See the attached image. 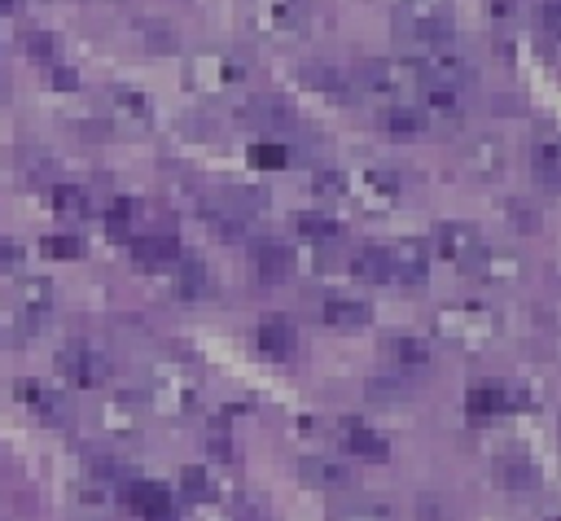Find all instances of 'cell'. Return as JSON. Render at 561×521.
<instances>
[{
    "label": "cell",
    "instance_id": "obj_1",
    "mask_svg": "<svg viewBox=\"0 0 561 521\" xmlns=\"http://www.w3.org/2000/svg\"><path fill=\"white\" fill-rule=\"evenodd\" d=\"M434 333L460 350H486L500 337V315L482 302H451L434 315Z\"/></svg>",
    "mask_w": 561,
    "mask_h": 521
},
{
    "label": "cell",
    "instance_id": "obj_2",
    "mask_svg": "<svg viewBox=\"0 0 561 521\" xmlns=\"http://www.w3.org/2000/svg\"><path fill=\"white\" fill-rule=\"evenodd\" d=\"M451 26H456L451 0H399V9H394V31H399V39H408V44H416V48L447 44Z\"/></svg>",
    "mask_w": 561,
    "mask_h": 521
},
{
    "label": "cell",
    "instance_id": "obj_3",
    "mask_svg": "<svg viewBox=\"0 0 561 521\" xmlns=\"http://www.w3.org/2000/svg\"><path fill=\"white\" fill-rule=\"evenodd\" d=\"M412 66H416V79H421V92H465L473 79H478V70H473V61L465 57V53H456V48H447V44H430V48H421V57H412Z\"/></svg>",
    "mask_w": 561,
    "mask_h": 521
},
{
    "label": "cell",
    "instance_id": "obj_4",
    "mask_svg": "<svg viewBox=\"0 0 561 521\" xmlns=\"http://www.w3.org/2000/svg\"><path fill=\"white\" fill-rule=\"evenodd\" d=\"M197 398H202V385H197V372H188L184 363H153L149 372V403L162 412V416H193L197 412Z\"/></svg>",
    "mask_w": 561,
    "mask_h": 521
},
{
    "label": "cell",
    "instance_id": "obj_5",
    "mask_svg": "<svg viewBox=\"0 0 561 521\" xmlns=\"http://www.w3.org/2000/svg\"><path fill=\"white\" fill-rule=\"evenodd\" d=\"M351 74L359 79L364 92H377L386 101H412V92H421L416 66L403 57H364V61H355Z\"/></svg>",
    "mask_w": 561,
    "mask_h": 521
},
{
    "label": "cell",
    "instance_id": "obj_6",
    "mask_svg": "<svg viewBox=\"0 0 561 521\" xmlns=\"http://www.w3.org/2000/svg\"><path fill=\"white\" fill-rule=\"evenodd\" d=\"M245 74H250L245 61L232 57V53H197V57H188V83H193L197 92H210V96L241 88Z\"/></svg>",
    "mask_w": 561,
    "mask_h": 521
},
{
    "label": "cell",
    "instance_id": "obj_7",
    "mask_svg": "<svg viewBox=\"0 0 561 521\" xmlns=\"http://www.w3.org/2000/svg\"><path fill=\"white\" fill-rule=\"evenodd\" d=\"M57 368H61V377H66L70 385H79V390H101V385L110 381V359H105L88 337L66 341V346L57 350Z\"/></svg>",
    "mask_w": 561,
    "mask_h": 521
},
{
    "label": "cell",
    "instance_id": "obj_8",
    "mask_svg": "<svg viewBox=\"0 0 561 521\" xmlns=\"http://www.w3.org/2000/svg\"><path fill=\"white\" fill-rule=\"evenodd\" d=\"M250 22L254 31L272 39H294L307 31V4L302 0H250Z\"/></svg>",
    "mask_w": 561,
    "mask_h": 521
},
{
    "label": "cell",
    "instance_id": "obj_9",
    "mask_svg": "<svg viewBox=\"0 0 561 521\" xmlns=\"http://www.w3.org/2000/svg\"><path fill=\"white\" fill-rule=\"evenodd\" d=\"M399 197H403V184H399V175L386 171V166H364V171L351 175V201H359V206L373 210V215L394 210Z\"/></svg>",
    "mask_w": 561,
    "mask_h": 521
},
{
    "label": "cell",
    "instance_id": "obj_10",
    "mask_svg": "<svg viewBox=\"0 0 561 521\" xmlns=\"http://www.w3.org/2000/svg\"><path fill=\"white\" fill-rule=\"evenodd\" d=\"M465 407H469V416H478V420L508 416V412L526 407V390H522V385H508V381H478V385H469Z\"/></svg>",
    "mask_w": 561,
    "mask_h": 521
},
{
    "label": "cell",
    "instance_id": "obj_11",
    "mask_svg": "<svg viewBox=\"0 0 561 521\" xmlns=\"http://www.w3.org/2000/svg\"><path fill=\"white\" fill-rule=\"evenodd\" d=\"M386 258H390V285H403V289L425 285V276H430V245L425 241H416V236L390 241Z\"/></svg>",
    "mask_w": 561,
    "mask_h": 521
},
{
    "label": "cell",
    "instance_id": "obj_12",
    "mask_svg": "<svg viewBox=\"0 0 561 521\" xmlns=\"http://www.w3.org/2000/svg\"><path fill=\"white\" fill-rule=\"evenodd\" d=\"M18 398H22V407L35 416V420H44V425H53V429H66L70 425V403H66V394L61 390H53L48 381H18Z\"/></svg>",
    "mask_w": 561,
    "mask_h": 521
},
{
    "label": "cell",
    "instance_id": "obj_13",
    "mask_svg": "<svg viewBox=\"0 0 561 521\" xmlns=\"http://www.w3.org/2000/svg\"><path fill=\"white\" fill-rule=\"evenodd\" d=\"M465 171H469L473 180H482V184L500 180V175L508 171V144H504L500 136H491V131L473 136V140L465 144Z\"/></svg>",
    "mask_w": 561,
    "mask_h": 521
},
{
    "label": "cell",
    "instance_id": "obj_14",
    "mask_svg": "<svg viewBox=\"0 0 561 521\" xmlns=\"http://www.w3.org/2000/svg\"><path fill=\"white\" fill-rule=\"evenodd\" d=\"M105 109H110V118H114L118 127H127V131H149V127H153V101H149L140 88H127V83L110 88Z\"/></svg>",
    "mask_w": 561,
    "mask_h": 521
},
{
    "label": "cell",
    "instance_id": "obj_15",
    "mask_svg": "<svg viewBox=\"0 0 561 521\" xmlns=\"http://www.w3.org/2000/svg\"><path fill=\"white\" fill-rule=\"evenodd\" d=\"M482 245H486L482 232H478L473 223H465V219H447V223L434 228V250H438L447 263H456V267H465Z\"/></svg>",
    "mask_w": 561,
    "mask_h": 521
},
{
    "label": "cell",
    "instance_id": "obj_16",
    "mask_svg": "<svg viewBox=\"0 0 561 521\" xmlns=\"http://www.w3.org/2000/svg\"><path fill=\"white\" fill-rule=\"evenodd\" d=\"M118 495L140 512V521H175V495L162 482L140 477V482H127Z\"/></svg>",
    "mask_w": 561,
    "mask_h": 521
},
{
    "label": "cell",
    "instance_id": "obj_17",
    "mask_svg": "<svg viewBox=\"0 0 561 521\" xmlns=\"http://www.w3.org/2000/svg\"><path fill=\"white\" fill-rule=\"evenodd\" d=\"M460 271H469V276H478V280H486V285H517V280L526 276V267H522L517 254H508V250H491V245H482Z\"/></svg>",
    "mask_w": 561,
    "mask_h": 521
},
{
    "label": "cell",
    "instance_id": "obj_18",
    "mask_svg": "<svg viewBox=\"0 0 561 521\" xmlns=\"http://www.w3.org/2000/svg\"><path fill=\"white\" fill-rule=\"evenodd\" d=\"M18 306H22L26 328H39V324L57 311V285H53L48 276H22V285H18Z\"/></svg>",
    "mask_w": 561,
    "mask_h": 521
},
{
    "label": "cell",
    "instance_id": "obj_19",
    "mask_svg": "<svg viewBox=\"0 0 561 521\" xmlns=\"http://www.w3.org/2000/svg\"><path fill=\"white\" fill-rule=\"evenodd\" d=\"M337 442H342V451L346 455H355V460H386L390 455V442H386V433L381 429H373V425H364V420H342L337 425Z\"/></svg>",
    "mask_w": 561,
    "mask_h": 521
},
{
    "label": "cell",
    "instance_id": "obj_20",
    "mask_svg": "<svg viewBox=\"0 0 561 521\" xmlns=\"http://www.w3.org/2000/svg\"><path fill=\"white\" fill-rule=\"evenodd\" d=\"M530 175L539 188L561 193V136L557 131H539L530 140Z\"/></svg>",
    "mask_w": 561,
    "mask_h": 521
},
{
    "label": "cell",
    "instance_id": "obj_21",
    "mask_svg": "<svg viewBox=\"0 0 561 521\" xmlns=\"http://www.w3.org/2000/svg\"><path fill=\"white\" fill-rule=\"evenodd\" d=\"M131 258L145 271H162L180 258V241L171 232H140V236H131Z\"/></svg>",
    "mask_w": 561,
    "mask_h": 521
},
{
    "label": "cell",
    "instance_id": "obj_22",
    "mask_svg": "<svg viewBox=\"0 0 561 521\" xmlns=\"http://www.w3.org/2000/svg\"><path fill=\"white\" fill-rule=\"evenodd\" d=\"M171 289H175V298H184V302L210 298V271H206V263H202L197 254H180V258L171 263Z\"/></svg>",
    "mask_w": 561,
    "mask_h": 521
},
{
    "label": "cell",
    "instance_id": "obj_23",
    "mask_svg": "<svg viewBox=\"0 0 561 521\" xmlns=\"http://www.w3.org/2000/svg\"><path fill=\"white\" fill-rule=\"evenodd\" d=\"M377 123H381L386 136H399V140H412V136H425L430 131V118H425L421 101H390Z\"/></svg>",
    "mask_w": 561,
    "mask_h": 521
},
{
    "label": "cell",
    "instance_id": "obj_24",
    "mask_svg": "<svg viewBox=\"0 0 561 521\" xmlns=\"http://www.w3.org/2000/svg\"><path fill=\"white\" fill-rule=\"evenodd\" d=\"M320 320H324L329 328L351 333V328H364V324L373 320V306H368L364 298H351V293H329V298L320 302Z\"/></svg>",
    "mask_w": 561,
    "mask_h": 521
},
{
    "label": "cell",
    "instance_id": "obj_25",
    "mask_svg": "<svg viewBox=\"0 0 561 521\" xmlns=\"http://www.w3.org/2000/svg\"><path fill=\"white\" fill-rule=\"evenodd\" d=\"M254 341L267 359H294L298 355V333L285 315H263L259 328H254Z\"/></svg>",
    "mask_w": 561,
    "mask_h": 521
},
{
    "label": "cell",
    "instance_id": "obj_26",
    "mask_svg": "<svg viewBox=\"0 0 561 521\" xmlns=\"http://www.w3.org/2000/svg\"><path fill=\"white\" fill-rule=\"evenodd\" d=\"M386 359L399 368V372H421L430 368V341L416 337V333H394L386 341Z\"/></svg>",
    "mask_w": 561,
    "mask_h": 521
},
{
    "label": "cell",
    "instance_id": "obj_27",
    "mask_svg": "<svg viewBox=\"0 0 561 521\" xmlns=\"http://www.w3.org/2000/svg\"><path fill=\"white\" fill-rule=\"evenodd\" d=\"M302 477H307L311 486H324V490H342V486H351V468L337 464V460H324V455L302 460Z\"/></svg>",
    "mask_w": 561,
    "mask_h": 521
},
{
    "label": "cell",
    "instance_id": "obj_28",
    "mask_svg": "<svg viewBox=\"0 0 561 521\" xmlns=\"http://www.w3.org/2000/svg\"><path fill=\"white\" fill-rule=\"evenodd\" d=\"M351 271L368 285H390V258H386V245H364L355 258H351Z\"/></svg>",
    "mask_w": 561,
    "mask_h": 521
},
{
    "label": "cell",
    "instance_id": "obj_29",
    "mask_svg": "<svg viewBox=\"0 0 561 521\" xmlns=\"http://www.w3.org/2000/svg\"><path fill=\"white\" fill-rule=\"evenodd\" d=\"M302 79H307L311 88L329 92V96H346V88H351V74L337 70L333 61H307V66H302Z\"/></svg>",
    "mask_w": 561,
    "mask_h": 521
},
{
    "label": "cell",
    "instance_id": "obj_30",
    "mask_svg": "<svg viewBox=\"0 0 561 521\" xmlns=\"http://www.w3.org/2000/svg\"><path fill=\"white\" fill-rule=\"evenodd\" d=\"M329 521H394V508L386 499H351V503H337Z\"/></svg>",
    "mask_w": 561,
    "mask_h": 521
},
{
    "label": "cell",
    "instance_id": "obj_31",
    "mask_svg": "<svg viewBox=\"0 0 561 521\" xmlns=\"http://www.w3.org/2000/svg\"><path fill=\"white\" fill-rule=\"evenodd\" d=\"M254 258H259V276H263L267 285H276V280H285V276L294 271V258H289V250H285L280 241H263Z\"/></svg>",
    "mask_w": 561,
    "mask_h": 521
},
{
    "label": "cell",
    "instance_id": "obj_32",
    "mask_svg": "<svg viewBox=\"0 0 561 521\" xmlns=\"http://www.w3.org/2000/svg\"><path fill=\"white\" fill-rule=\"evenodd\" d=\"M48 197H53L57 219H70V223L88 219V188H79V184H57Z\"/></svg>",
    "mask_w": 561,
    "mask_h": 521
},
{
    "label": "cell",
    "instance_id": "obj_33",
    "mask_svg": "<svg viewBox=\"0 0 561 521\" xmlns=\"http://www.w3.org/2000/svg\"><path fill=\"white\" fill-rule=\"evenodd\" d=\"M101 219H105V228H110L114 236H127V232L136 228V219H140V206H136L131 197H110L105 210H101Z\"/></svg>",
    "mask_w": 561,
    "mask_h": 521
},
{
    "label": "cell",
    "instance_id": "obj_34",
    "mask_svg": "<svg viewBox=\"0 0 561 521\" xmlns=\"http://www.w3.org/2000/svg\"><path fill=\"white\" fill-rule=\"evenodd\" d=\"M311 193H316L320 201H342V197H351V175H342V171H333V166H320V171L311 175Z\"/></svg>",
    "mask_w": 561,
    "mask_h": 521
},
{
    "label": "cell",
    "instance_id": "obj_35",
    "mask_svg": "<svg viewBox=\"0 0 561 521\" xmlns=\"http://www.w3.org/2000/svg\"><path fill=\"white\" fill-rule=\"evenodd\" d=\"M294 228H298V236H307V241H316V245L337 241V223H333L329 215H320V210H302V215H294Z\"/></svg>",
    "mask_w": 561,
    "mask_h": 521
},
{
    "label": "cell",
    "instance_id": "obj_36",
    "mask_svg": "<svg viewBox=\"0 0 561 521\" xmlns=\"http://www.w3.org/2000/svg\"><path fill=\"white\" fill-rule=\"evenodd\" d=\"M136 420H140V407H136L131 394H118V398L105 407V429H114V433H131Z\"/></svg>",
    "mask_w": 561,
    "mask_h": 521
},
{
    "label": "cell",
    "instance_id": "obj_37",
    "mask_svg": "<svg viewBox=\"0 0 561 521\" xmlns=\"http://www.w3.org/2000/svg\"><path fill=\"white\" fill-rule=\"evenodd\" d=\"M180 495H184V499H193V503H206V499L215 495L210 473H206V468H197V464L180 468Z\"/></svg>",
    "mask_w": 561,
    "mask_h": 521
},
{
    "label": "cell",
    "instance_id": "obj_38",
    "mask_svg": "<svg viewBox=\"0 0 561 521\" xmlns=\"http://www.w3.org/2000/svg\"><path fill=\"white\" fill-rule=\"evenodd\" d=\"M250 162L263 166V171H280V166H289V149L280 140H254L250 144Z\"/></svg>",
    "mask_w": 561,
    "mask_h": 521
},
{
    "label": "cell",
    "instance_id": "obj_39",
    "mask_svg": "<svg viewBox=\"0 0 561 521\" xmlns=\"http://www.w3.org/2000/svg\"><path fill=\"white\" fill-rule=\"evenodd\" d=\"M39 250H44L48 258H79V254H83V241H79L75 232H53V236L39 241Z\"/></svg>",
    "mask_w": 561,
    "mask_h": 521
},
{
    "label": "cell",
    "instance_id": "obj_40",
    "mask_svg": "<svg viewBox=\"0 0 561 521\" xmlns=\"http://www.w3.org/2000/svg\"><path fill=\"white\" fill-rule=\"evenodd\" d=\"M500 482L504 486H535V468L526 460H504L500 464Z\"/></svg>",
    "mask_w": 561,
    "mask_h": 521
},
{
    "label": "cell",
    "instance_id": "obj_41",
    "mask_svg": "<svg viewBox=\"0 0 561 521\" xmlns=\"http://www.w3.org/2000/svg\"><path fill=\"white\" fill-rule=\"evenodd\" d=\"M26 48H31V57H39V61H57V39L48 35V31H26Z\"/></svg>",
    "mask_w": 561,
    "mask_h": 521
},
{
    "label": "cell",
    "instance_id": "obj_42",
    "mask_svg": "<svg viewBox=\"0 0 561 521\" xmlns=\"http://www.w3.org/2000/svg\"><path fill=\"white\" fill-rule=\"evenodd\" d=\"M539 26L561 39V0H539Z\"/></svg>",
    "mask_w": 561,
    "mask_h": 521
},
{
    "label": "cell",
    "instance_id": "obj_43",
    "mask_svg": "<svg viewBox=\"0 0 561 521\" xmlns=\"http://www.w3.org/2000/svg\"><path fill=\"white\" fill-rule=\"evenodd\" d=\"M206 447H215V455H219V460H228V455H232V442H228V416H219V420H215V429H210Z\"/></svg>",
    "mask_w": 561,
    "mask_h": 521
},
{
    "label": "cell",
    "instance_id": "obj_44",
    "mask_svg": "<svg viewBox=\"0 0 561 521\" xmlns=\"http://www.w3.org/2000/svg\"><path fill=\"white\" fill-rule=\"evenodd\" d=\"M18 263H22V245L0 236V271H18Z\"/></svg>",
    "mask_w": 561,
    "mask_h": 521
},
{
    "label": "cell",
    "instance_id": "obj_45",
    "mask_svg": "<svg viewBox=\"0 0 561 521\" xmlns=\"http://www.w3.org/2000/svg\"><path fill=\"white\" fill-rule=\"evenodd\" d=\"M504 210H508V215L517 219V232H535V210H526L522 201H508Z\"/></svg>",
    "mask_w": 561,
    "mask_h": 521
},
{
    "label": "cell",
    "instance_id": "obj_46",
    "mask_svg": "<svg viewBox=\"0 0 561 521\" xmlns=\"http://www.w3.org/2000/svg\"><path fill=\"white\" fill-rule=\"evenodd\" d=\"M48 70H53V83H57V88H61V92H70V88H75V83H79V74H75V70H70V66H61V61H53V66H48Z\"/></svg>",
    "mask_w": 561,
    "mask_h": 521
},
{
    "label": "cell",
    "instance_id": "obj_47",
    "mask_svg": "<svg viewBox=\"0 0 561 521\" xmlns=\"http://www.w3.org/2000/svg\"><path fill=\"white\" fill-rule=\"evenodd\" d=\"M232 517H237V521H263L259 499H245V495H241V499H237V508H232Z\"/></svg>",
    "mask_w": 561,
    "mask_h": 521
},
{
    "label": "cell",
    "instance_id": "obj_48",
    "mask_svg": "<svg viewBox=\"0 0 561 521\" xmlns=\"http://www.w3.org/2000/svg\"><path fill=\"white\" fill-rule=\"evenodd\" d=\"M491 13L504 22V18H513V0H491Z\"/></svg>",
    "mask_w": 561,
    "mask_h": 521
},
{
    "label": "cell",
    "instance_id": "obj_49",
    "mask_svg": "<svg viewBox=\"0 0 561 521\" xmlns=\"http://www.w3.org/2000/svg\"><path fill=\"white\" fill-rule=\"evenodd\" d=\"M13 9V0H0V13H9Z\"/></svg>",
    "mask_w": 561,
    "mask_h": 521
},
{
    "label": "cell",
    "instance_id": "obj_50",
    "mask_svg": "<svg viewBox=\"0 0 561 521\" xmlns=\"http://www.w3.org/2000/svg\"><path fill=\"white\" fill-rule=\"evenodd\" d=\"M548 521H561V517H548Z\"/></svg>",
    "mask_w": 561,
    "mask_h": 521
}]
</instances>
